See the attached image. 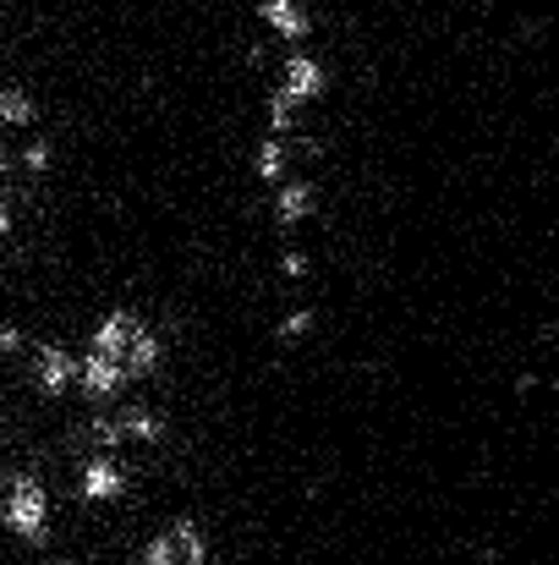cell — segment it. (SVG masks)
Returning a JSON list of instances; mask_svg holds the SVG:
<instances>
[{"label": "cell", "mask_w": 559, "mask_h": 565, "mask_svg": "<svg viewBox=\"0 0 559 565\" xmlns=\"http://www.w3.org/2000/svg\"><path fill=\"white\" fill-rule=\"evenodd\" d=\"M0 527H6L11 550L50 555V544L61 533V500H55V483L39 467L6 461V478H0Z\"/></svg>", "instance_id": "cell-1"}, {"label": "cell", "mask_w": 559, "mask_h": 565, "mask_svg": "<svg viewBox=\"0 0 559 565\" xmlns=\"http://www.w3.org/2000/svg\"><path fill=\"white\" fill-rule=\"evenodd\" d=\"M132 565H214V533H208L203 516L176 511V516L154 522V527L138 539Z\"/></svg>", "instance_id": "cell-2"}, {"label": "cell", "mask_w": 559, "mask_h": 565, "mask_svg": "<svg viewBox=\"0 0 559 565\" xmlns=\"http://www.w3.org/2000/svg\"><path fill=\"white\" fill-rule=\"evenodd\" d=\"M275 88H280L297 110H308V105L324 99V88H330V66H324V55L291 44V50L280 55V83H275Z\"/></svg>", "instance_id": "cell-3"}, {"label": "cell", "mask_w": 559, "mask_h": 565, "mask_svg": "<svg viewBox=\"0 0 559 565\" xmlns=\"http://www.w3.org/2000/svg\"><path fill=\"white\" fill-rule=\"evenodd\" d=\"M247 171H252V182H258V188L275 192L286 177H291V138L258 132V138H252V149H247Z\"/></svg>", "instance_id": "cell-4"}, {"label": "cell", "mask_w": 559, "mask_h": 565, "mask_svg": "<svg viewBox=\"0 0 559 565\" xmlns=\"http://www.w3.org/2000/svg\"><path fill=\"white\" fill-rule=\"evenodd\" d=\"M252 11H258V22H264L269 33H280V39H291V44H302V39L313 33L308 0H252Z\"/></svg>", "instance_id": "cell-5"}, {"label": "cell", "mask_w": 559, "mask_h": 565, "mask_svg": "<svg viewBox=\"0 0 559 565\" xmlns=\"http://www.w3.org/2000/svg\"><path fill=\"white\" fill-rule=\"evenodd\" d=\"M39 116H44V99H39L28 83H6V88H0V127L22 132V127H33Z\"/></svg>", "instance_id": "cell-6"}]
</instances>
